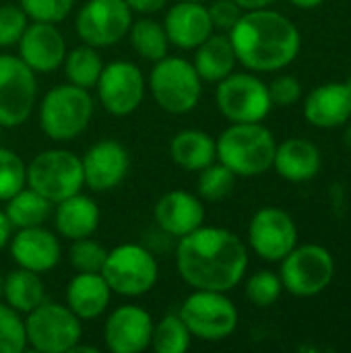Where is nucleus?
Returning a JSON list of instances; mask_svg holds the SVG:
<instances>
[{"label":"nucleus","instance_id":"obj_45","mask_svg":"<svg viewBox=\"0 0 351 353\" xmlns=\"http://www.w3.org/2000/svg\"><path fill=\"white\" fill-rule=\"evenodd\" d=\"M288 2H292V4H294V6H298V8L310 10V8H317V6H321L325 0H288Z\"/></svg>","mask_w":351,"mask_h":353},{"label":"nucleus","instance_id":"obj_23","mask_svg":"<svg viewBox=\"0 0 351 353\" xmlns=\"http://www.w3.org/2000/svg\"><path fill=\"white\" fill-rule=\"evenodd\" d=\"M101 221V211L97 203L83 194L77 192L60 203H56L54 209V228L60 238L64 240H81V238H91Z\"/></svg>","mask_w":351,"mask_h":353},{"label":"nucleus","instance_id":"obj_18","mask_svg":"<svg viewBox=\"0 0 351 353\" xmlns=\"http://www.w3.org/2000/svg\"><path fill=\"white\" fill-rule=\"evenodd\" d=\"M19 46V58L37 74L52 72L62 66L66 56V39L56 23L33 21L25 27Z\"/></svg>","mask_w":351,"mask_h":353},{"label":"nucleus","instance_id":"obj_34","mask_svg":"<svg viewBox=\"0 0 351 353\" xmlns=\"http://www.w3.org/2000/svg\"><path fill=\"white\" fill-rule=\"evenodd\" d=\"M27 186V163L12 149L0 147V203Z\"/></svg>","mask_w":351,"mask_h":353},{"label":"nucleus","instance_id":"obj_12","mask_svg":"<svg viewBox=\"0 0 351 353\" xmlns=\"http://www.w3.org/2000/svg\"><path fill=\"white\" fill-rule=\"evenodd\" d=\"M35 99V72L19 56L0 54V126L17 128L27 122Z\"/></svg>","mask_w":351,"mask_h":353},{"label":"nucleus","instance_id":"obj_38","mask_svg":"<svg viewBox=\"0 0 351 353\" xmlns=\"http://www.w3.org/2000/svg\"><path fill=\"white\" fill-rule=\"evenodd\" d=\"M19 6L31 21L60 23L70 14L74 0H19Z\"/></svg>","mask_w":351,"mask_h":353},{"label":"nucleus","instance_id":"obj_48","mask_svg":"<svg viewBox=\"0 0 351 353\" xmlns=\"http://www.w3.org/2000/svg\"><path fill=\"white\" fill-rule=\"evenodd\" d=\"M345 85H348V89H350V91H351V77H350V79H348V81H345Z\"/></svg>","mask_w":351,"mask_h":353},{"label":"nucleus","instance_id":"obj_4","mask_svg":"<svg viewBox=\"0 0 351 353\" xmlns=\"http://www.w3.org/2000/svg\"><path fill=\"white\" fill-rule=\"evenodd\" d=\"M93 97L89 89L72 83L52 87L39 103V126L56 143L79 139L93 118Z\"/></svg>","mask_w":351,"mask_h":353},{"label":"nucleus","instance_id":"obj_24","mask_svg":"<svg viewBox=\"0 0 351 353\" xmlns=\"http://www.w3.org/2000/svg\"><path fill=\"white\" fill-rule=\"evenodd\" d=\"M323 157L314 143L306 139H288L275 149L273 168L288 182H308L321 172Z\"/></svg>","mask_w":351,"mask_h":353},{"label":"nucleus","instance_id":"obj_47","mask_svg":"<svg viewBox=\"0 0 351 353\" xmlns=\"http://www.w3.org/2000/svg\"><path fill=\"white\" fill-rule=\"evenodd\" d=\"M2 290H4V275L0 271V302H2Z\"/></svg>","mask_w":351,"mask_h":353},{"label":"nucleus","instance_id":"obj_22","mask_svg":"<svg viewBox=\"0 0 351 353\" xmlns=\"http://www.w3.org/2000/svg\"><path fill=\"white\" fill-rule=\"evenodd\" d=\"M304 118L317 128H339L351 120V91L345 83L314 87L304 99Z\"/></svg>","mask_w":351,"mask_h":353},{"label":"nucleus","instance_id":"obj_33","mask_svg":"<svg viewBox=\"0 0 351 353\" xmlns=\"http://www.w3.org/2000/svg\"><path fill=\"white\" fill-rule=\"evenodd\" d=\"M236 178L238 176L230 168H225L221 161H213L199 172L197 192L203 201H211V203L221 201L234 190Z\"/></svg>","mask_w":351,"mask_h":353},{"label":"nucleus","instance_id":"obj_41","mask_svg":"<svg viewBox=\"0 0 351 353\" xmlns=\"http://www.w3.org/2000/svg\"><path fill=\"white\" fill-rule=\"evenodd\" d=\"M209 2H211L207 6L209 19L213 23V29H219V31H230L244 12L234 0H209Z\"/></svg>","mask_w":351,"mask_h":353},{"label":"nucleus","instance_id":"obj_9","mask_svg":"<svg viewBox=\"0 0 351 353\" xmlns=\"http://www.w3.org/2000/svg\"><path fill=\"white\" fill-rule=\"evenodd\" d=\"M178 314L190 335L201 341H223L238 329V308L225 292L194 290Z\"/></svg>","mask_w":351,"mask_h":353},{"label":"nucleus","instance_id":"obj_32","mask_svg":"<svg viewBox=\"0 0 351 353\" xmlns=\"http://www.w3.org/2000/svg\"><path fill=\"white\" fill-rule=\"evenodd\" d=\"M192 335L180 314H168L153 325L151 347L157 353H184L190 350Z\"/></svg>","mask_w":351,"mask_h":353},{"label":"nucleus","instance_id":"obj_6","mask_svg":"<svg viewBox=\"0 0 351 353\" xmlns=\"http://www.w3.org/2000/svg\"><path fill=\"white\" fill-rule=\"evenodd\" d=\"M101 275L112 294L122 298H139L155 288L159 279V265L147 246L128 242L108 250Z\"/></svg>","mask_w":351,"mask_h":353},{"label":"nucleus","instance_id":"obj_39","mask_svg":"<svg viewBox=\"0 0 351 353\" xmlns=\"http://www.w3.org/2000/svg\"><path fill=\"white\" fill-rule=\"evenodd\" d=\"M27 25L29 17L19 4H0V48L17 46Z\"/></svg>","mask_w":351,"mask_h":353},{"label":"nucleus","instance_id":"obj_36","mask_svg":"<svg viewBox=\"0 0 351 353\" xmlns=\"http://www.w3.org/2000/svg\"><path fill=\"white\" fill-rule=\"evenodd\" d=\"M283 292V283L279 279V273L273 271H257L246 281V298L257 308H269L273 306Z\"/></svg>","mask_w":351,"mask_h":353},{"label":"nucleus","instance_id":"obj_2","mask_svg":"<svg viewBox=\"0 0 351 353\" xmlns=\"http://www.w3.org/2000/svg\"><path fill=\"white\" fill-rule=\"evenodd\" d=\"M228 37L238 62L252 72L283 70L298 58L302 48L298 27L269 6L244 10Z\"/></svg>","mask_w":351,"mask_h":353},{"label":"nucleus","instance_id":"obj_43","mask_svg":"<svg viewBox=\"0 0 351 353\" xmlns=\"http://www.w3.org/2000/svg\"><path fill=\"white\" fill-rule=\"evenodd\" d=\"M10 236H12V228H10V223H8L4 211L0 209V250L8 244Z\"/></svg>","mask_w":351,"mask_h":353},{"label":"nucleus","instance_id":"obj_37","mask_svg":"<svg viewBox=\"0 0 351 353\" xmlns=\"http://www.w3.org/2000/svg\"><path fill=\"white\" fill-rule=\"evenodd\" d=\"M106 256H108V250L91 238L72 240L70 250H68L70 265L77 269V273H101Z\"/></svg>","mask_w":351,"mask_h":353},{"label":"nucleus","instance_id":"obj_25","mask_svg":"<svg viewBox=\"0 0 351 353\" xmlns=\"http://www.w3.org/2000/svg\"><path fill=\"white\" fill-rule=\"evenodd\" d=\"M112 300V290L101 273H77L66 285V306L81 321L99 319Z\"/></svg>","mask_w":351,"mask_h":353},{"label":"nucleus","instance_id":"obj_44","mask_svg":"<svg viewBox=\"0 0 351 353\" xmlns=\"http://www.w3.org/2000/svg\"><path fill=\"white\" fill-rule=\"evenodd\" d=\"M242 10H254V8H267L275 0H234Z\"/></svg>","mask_w":351,"mask_h":353},{"label":"nucleus","instance_id":"obj_28","mask_svg":"<svg viewBox=\"0 0 351 353\" xmlns=\"http://www.w3.org/2000/svg\"><path fill=\"white\" fill-rule=\"evenodd\" d=\"M2 300L19 314H27L46 300V290L39 273L27 269H14L4 277Z\"/></svg>","mask_w":351,"mask_h":353},{"label":"nucleus","instance_id":"obj_13","mask_svg":"<svg viewBox=\"0 0 351 353\" xmlns=\"http://www.w3.org/2000/svg\"><path fill=\"white\" fill-rule=\"evenodd\" d=\"M132 10L126 0H87L74 21L77 35L93 48H110L128 35Z\"/></svg>","mask_w":351,"mask_h":353},{"label":"nucleus","instance_id":"obj_30","mask_svg":"<svg viewBox=\"0 0 351 353\" xmlns=\"http://www.w3.org/2000/svg\"><path fill=\"white\" fill-rule=\"evenodd\" d=\"M62 64H64L66 81L83 89H93L103 68V60L97 48L87 46V43H81L72 48L70 52H66Z\"/></svg>","mask_w":351,"mask_h":353},{"label":"nucleus","instance_id":"obj_31","mask_svg":"<svg viewBox=\"0 0 351 353\" xmlns=\"http://www.w3.org/2000/svg\"><path fill=\"white\" fill-rule=\"evenodd\" d=\"M128 39H130L132 50L145 60L157 62L163 56H168L170 41H168L163 23H157L147 17L132 21V25L128 29Z\"/></svg>","mask_w":351,"mask_h":353},{"label":"nucleus","instance_id":"obj_10","mask_svg":"<svg viewBox=\"0 0 351 353\" xmlns=\"http://www.w3.org/2000/svg\"><path fill=\"white\" fill-rule=\"evenodd\" d=\"M279 263V279L283 283V290L296 298L319 296L331 285L335 277L333 254L319 244L296 246Z\"/></svg>","mask_w":351,"mask_h":353},{"label":"nucleus","instance_id":"obj_20","mask_svg":"<svg viewBox=\"0 0 351 353\" xmlns=\"http://www.w3.org/2000/svg\"><path fill=\"white\" fill-rule=\"evenodd\" d=\"M153 215L159 232L178 240L205 223V205L192 192L170 190L155 203Z\"/></svg>","mask_w":351,"mask_h":353},{"label":"nucleus","instance_id":"obj_42","mask_svg":"<svg viewBox=\"0 0 351 353\" xmlns=\"http://www.w3.org/2000/svg\"><path fill=\"white\" fill-rule=\"evenodd\" d=\"M126 4L130 6L132 12H143V14H151L161 10L168 0H126Z\"/></svg>","mask_w":351,"mask_h":353},{"label":"nucleus","instance_id":"obj_5","mask_svg":"<svg viewBox=\"0 0 351 353\" xmlns=\"http://www.w3.org/2000/svg\"><path fill=\"white\" fill-rule=\"evenodd\" d=\"M149 89L155 103L174 116L192 112L203 95V81L192 62L180 56H163L149 74Z\"/></svg>","mask_w":351,"mask_h":353},{"label":"nucleus","instance_id":"obj_11","mask_svg":"<svg viewBox=\"0 0 351 353\" xmlns=\"http://www.w3.org/2000/svg\"><path fill=\"white\" fill-rule=\"evenodd\" d=\"M215 101L230 122H263L273 108L267 83L252 72H232L221 79Z\"/></svg>","mask_w":351,"mask_h":353},{"label":"nucleus","instance_id":"obj_8","mask_svg":"<svg viewBox=\"0 0 351 353\" xmlns=\"http://www.w3.org/2000/svg\"><path fill=\"white\" fill-rule=\"evenodd\" d=\"M81 323L66 304L43 300L25 316L27 347L39 353H70L83 337Z\"/></svg>","mask_w":351,"mask_h":353},{"label":"nucleus","instance_id":"obj_26","mask_svg":"<svg viewBox=\"0 0 351 353\" xmlns=\"http://www.w3.org/2000/svg\"><path fill=\"white\" fill-rule=\"evenodd\" d=\"M238 64L234 46L228 35L223 33H211L201 46L194 48L192 66L199 72L201 81L207 83H219L228 74L234 72Z\"/></svg>","mask_w":351,"mask_h":353},{"label":"nucleus","instance_id":"obj_19","mask_svg":"<svg viewBox=\"0 0 351 353\" xmlns=\"http://www.w3.org/2000/svg\"><path fill=\"white\" fill-rule=\"evenodd\" d=\"M8 248L10 259L17 263V267L39 275L52 271L62 256L58 236L46 230L43 225L17 230V234L8 240Z\"/></svg>","mask_w":351,"mask_h":353},{"label":"nucleus","instance_id":"obj_16","mask_svg":"<svg viewBox=\"0 0 351 353\" xmlns=\"http://www.w3.org/2000/svg\"><path fill=\"white\" fill-rule=\"evenodd\" d=\"M85 186L93 192H110L126 178L130 155L126 147L114 139L93 143L81 157Z\"/></svg>","mask_w":351,"mask_h":353},{"label":"nucleus","instance_id":"obj_27","mask_svg":"<svg viewBox=\"0 0 351 353\" xmlns=\"http://www.w3.org/2000/svg\"><path fill=\"white\" fill-rule=\"evenodd\" d=\"M170 155L178 168L186 172H201L217 159L215 139L197 128L180 130L170 143Z\"/></svg>","mask_w":351,"mask_h":353},{"label":"nucleus","instance_id":"obj_49","mask_svg":"<svg viewBox=\"0 0 351 353\" xmlns=\"http://www.w3.org/2000/svg\"><path fill=\"white\" fill-rule=\"evenodd\" d=\"M190 2H209V0H190Z\"/></svg>","mask_w":351,"mask_h":353},{"label":"nucleus","instance_id":"obj_46","mask_svg":"<svg viewBox=\"0 0 351 353\" xmlns=\"http://www.w3.org/2000/svg\"><path fill=\"white\" fill-rule=\"evenodd\" d=\"M343 143H345V147L351 151V124L345 128V132H343Z\"/></svg>","mask_w":351,"mask_h":353},{"label":"nucleus","instance_id":"obj_29","mask_svg":"<svg viewBox=\"0 0 351 353\" xmlns=\"http://www.w3.org/2000/svg\"><path fill=\"white\" fill-rule=\"evenodd\" d=\"M4 215L12 230L43 225L52 215V203L33 188L25 186L4 203Z\"/></svg>","mask_w":351,"mask_h":353},{"label":"nucleus","instance_id":"obj_7","mask_svg":"<svg viewBox=\"0 0 351 353\" xmlns=\"http://www.w3.org/2000/svg\"><path fill=\"white\" fill-rule=\"evenodd\" d=\"M27 186L52 205L81 192L85 186L81 157L68 149H48L27 163Z\"/></svg>","mask_w":351,"mask_h":353},{"label":"nucleus","instance_id":"obj_14","mask_svg":"<svg viewBox=\"0 0 351 353\" xmlns=\"http://www.w3.org/2000/svg\"><path fill=\"white\" fill-rule=\"evenodd\" d=\"M147 81L143 70L128 60H114L103 64L95 91L101 108L112 116H130L145 99Z\"/></svg>","mask_w":351,"mask_h":353},{"label":"nucleus","instance_id":"obj_17","mask_svg":"<svg viewBox=\"0 0 351 353\" xmlns=\"http://www.w3.org/2000/svg\"><path fill=\"white\" fill-rule=\"evenodd\" d=\"M153 319L134 304L118 306L103 325V341L112 353H143L151 347Z\"/></svg>","mask_w":351,"mask_h":353},{"label":"nucleus","instance_id":"obj_40","mask_svg":"<svg viewBox=\"0 0 351 353\" xmlns=\"http://www.w3.org/2000/svg\"><path fill=\"white\" fill-rule=\"evenodd\" d=\"M269 97L273 105L279 108H288L294 105L300 97H302V85L296 77L292 74H279L275 77L269 85Z\"/></svg>","mask_w":351,"mask_h":353},{"label":"nucleus","instance_id":"obj_3","mask_svg":"<svg viewBox=\"0 0 351 353\" xmlns=\"http://www.w3.org/2000/svg\"><path fill=\"white\" fill-rule=\"evenodd\" d=\"M217 161L240 178H254L273 168L275 137L261 122H232L215 141Z\"/></svg>","mask_w":351,"mask_h":353},{"label":"nucleus","instance_id":"obj_35","mask_svg":"<svg viewBox=\"0 0 351 353\" xmlns=\"http://www.w3.org/2000/svg\"><path fill=\"white\" fill-rule=\"evenodd\" d=\"M27 350L25 319L0 302V353H23Z\"/></svg>","mask_w":351,"mask_h":353},{"label":"nucleus","instance_id":"obj_15","mask_svg":"<svg viewBox=\"0 0 351 353\" xmlns=\"http://www.w3.org/2000/svg\"><path fill=\"white\" fill-rule=\"evenodd\" d=\"M248 244L263 261L279 263L298 246L294 217L277 207L259 209L248 225Z\"/></svg>","mask_w":351,"mask_h":353},{"label":"nucleus","instance_id":"obj_1","mask_svg":"<svg viewBox=\"0 0 351 353\" xmlns=\"http://www.w3.org/2000/svg\"><path fill=\"white\" fill-rule=\"evenodd\" d=\"M176 269L192 290L228 294L246 275L248 248L238 234L203 223L178 238Z\"/></svg>","mask_w":351,"mask_h":353},{"label":"nucleus","instance_id":"obj_21","mask_svg":"<svg viewBox=\"0 0 351 353\" xmlns=\"http://www.w3.org/2000/svg\"><path fill=\"white\" fill-rule=\"evenodd\" d=\"M163 29L168 41L180 50H194L215 31L207 6L203 2L190 0H178L168 8Z\"/></svg>","mask_w":351,"mask_h":353}]
</instances>
